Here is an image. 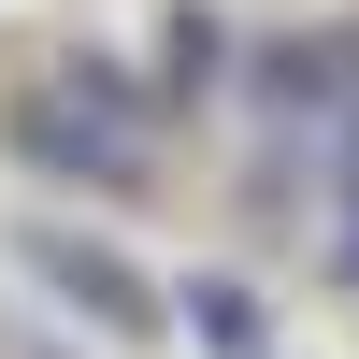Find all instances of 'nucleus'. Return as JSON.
I'll return each instance as SVG.
<instances>
[{
	"label": "nucleus",
	"instance_id": "nucleus-1",
	"mask_svg": "<svg viewBox=\"0 0 359 359\" xmlns=\"http://www.w3.org/2000/svg\"><path fill=\"white\" fill-rule=\"evenodd\" d=\"M15 158L72 172V187H144V130H115V86L101 72H57L43 101H15Z\"/></svg>",
	"mask_w": 359,
	"mask_h": 359
},
{
	"label": "nucleus",
	"instance_id": "nucleus-3",
	"mask_svg": "<svg viewBox=\"0 0 359 359\" xmlns=\"http://www.w3.org/2000/svg\"><path fill=\"white\" fill-rule=\"evenodd\" d=\"M187 331H201V359H259V345H273V316H259V287L187 273Z\"/></svg>",
	"mask_w": 359,
	"mask_h": 359
},
{
	"label": "nucleus",
	"instance_id": "nucleus-4",
	"mask_svg": "<svg viewBox=\"0 0 359 359\" xmlns=\"http://www.w3.org/2000/svg\"><path fill=\"white\" fill-rule=\"evenodd\" d=\"M331 273L359 287V101H345V230H331Z\"/></svg>",
	"mask_w": 359,
	"mask_h": 359
},
{
	"label": "nucleus",
	"instance_id": "nucleus-2",
	"mask_svg": "<svg viewBox=\"0 0 359 359\" xmlns=\"http://www.w3.org/2000/svg\"><path fill=\"white\" fill-rule=\"evenodd\" d=\"M15 259H29V273H43V287H57L72 316H101L115 345H144V331H158V287H144L130 259H101V245H72V230H29Z\"/></svg>",
	"mask_w": 359,
	"mask_h": 359
},
{
	"label": "nucleus",
	"instance_id": "nucleus-5",
	"mask_svg": "<svg viewBox=\"0 0 359 359\" xmlns=\"http://www.w3.org/2000/svg\"><path fill=\"white\" fill-rule=\"evenodd\" d=\"M29 359H57V345H29Z\"/></svg>",
	"mask_w": 359,
	"mask_h": 359
}]
</instances>
